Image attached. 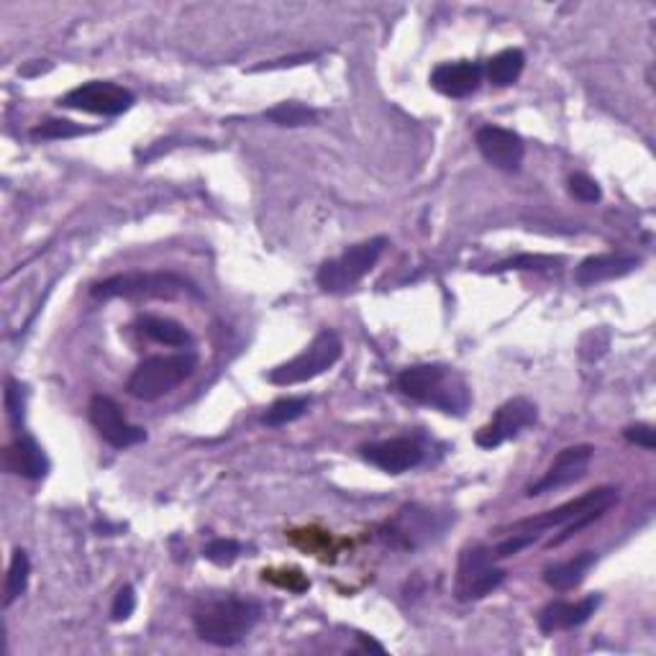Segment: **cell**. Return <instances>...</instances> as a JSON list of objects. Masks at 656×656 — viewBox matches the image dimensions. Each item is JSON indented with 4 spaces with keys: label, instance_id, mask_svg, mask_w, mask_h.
Here are the masks:
<instances>
[{
    "label": "cell",
    "instance_id": "6da1fadb",
    "mask_svg": "<svg viewBox=\"0 0 656 656\" xmlns=\"http://www.w3.org/2000/svg\"><path fill=\"white\" fill-rule=\"evenodd\" d=\"M259 618L262 605L252 597L239 595L216 597L193 610L195 633L216 646H236L239 641L246 639V633H252Z\"/></svg>",
    "mask_w": 656,
    "mask_h": 656
},
{
    "label": "cell",
    "instance_id": "7a4b0ae2",
    "mask_svg": "<svg viewBox=\"0 0 656 656\" xmlns=\"http://www.w3.org/2000/svg\"><path fill=\"white\" fill-rule=\"evenodd\" d=\"M400 390L415 403L432 405L441 413L462 415L472 403L464 377L441 364H415L398 377Z\"/></svg>",
    "mask_w": 656,
    "mask_h": 656
},
{
    "label": "cell",
    "instance_id": "3957f363",
    "mask_svg": "<svg viewBox=\"0 0 656 656\" xmlns=\"http://www.w3.org/2000/svg\"><path fill=\"white\" fill-rule=\"evenodd\" d=\"M193 354H159L144 360L131 372L126 390L136 400H157L172 392L195 372Z\"/></svg>",
    "mask_w": 656,
    "mask_h": 656
},
{
    "label": "cell",
    "instance_id": "277c9868",
    "mask_svg": "<svg viewBox=\"0 0 656 656\" xmlns=\"http://www.w3.org/2000/svg\"><path fill=\"white\" fill-rule=\"evenodd\" d=\"M96 297H129V301H142V297H182V295H198L185 277L172 272H129L116 275L108 280L98 282L93 288Z\"/></svg>",
    "mask_w": 656,
    "mask_h": 656
},
{
    "label": "cell",
    "instance_id": "5b68a950",
    "mask_svg": "<svg viewBox=\"0 0 656 656\" xmlns=\"http://www.w3.org/2000/svg\"><path fill=\"white\" fill-rule=\"evenodd\" d=\"M341 352H344V344H341L339 333L326 328V331H320L295 360L280 364V367L269 372L267 380L272 385H280V388L316 380V377L324 375V372L331 369L333 364L341 360Z\"/></svg>",
    "mask_w": 656,
    "mask_h": 656
},
{
    "label": "cell",
    "instance_id": "8992f818",
    "mask_svg": "<svg viewBox=\"0 0 656 656\" xmlns=\"http://www.w3.org/2000/svg\"><path fill=\"white\" fill-rule=\"evenodd\" d=\"M385 246H388V239L377 236L369 239V242H362L347 250L341 257L328 259L320 265L318 269V286L326 290V293H344V290L354 288L356 282H362L372 269H375L377 262H380Z\"/></svg>",
    "mask_w": 656,
    "mask_h": 656
},
{
    "label": "cell",
    "instance_id": "52a82bcc",
    "mask_svg": "<svg viewBox=\"0 0 656 656\" xmlns=\"http://www.w3.org/2000/svg\"><path fill=\"white\" fill-rule=\"evenodd\" d=\"M618 502V490L616 487H597V490H590L585 495H580L578 500L564 502V506L546 510V513H538L534 519L519 521L513 526H508L506 531L515 534V531H534V534H542V531L549 529H559V526H570L572 521L585 519V515H605L610 508Z\"/></svg>",
    "mask_w": 656,
    "mask_h": 656
},
{
    "label": "cell",
    "instance_id": "ba28073f",
    "mask_svg": "<svg viewBox=\"0 0 656 656\" xmlns=\"http://www.w3.org/2000/svg\"><path fill=\"white\" fill-rule=\"evenodd\" d=\"M506 582V570L495 567L490 546H470L462 551L457 567V597L459 600H483L495 587Z\"/></svg>",
    "mask_w": 656,
    "mask_h": 656
},
{
    "label": "cell",
    "instance_id": "9c48e42d",
    "mask_svg": "<svg viewBox=\"0 0 656 656\" xmlns=\"http://www.w3.org/2000/svg\"><path fill=\"white\" fill-rule=\"evenodd\" d=\"M62 106L72 108V111H85L96 116H121L134 106V96L121 85L93 80V83H85L75 87V90H70L68 96L62 98Z\"/></svg>",
    "mask_w": 656,
    "mask_h": 656
},
{
    "label": "cell",
    "instance_id": "30bf717a",
    "mask_svg": "<svg viewBox=\"0 0 656 656\" xmlns=\"http://www.w3.org/2000/svg\"><path fill=\"white\" fill-rule=\"evenodd\" d=\"M536 424V405L526 398H513L498 408L490 424L483 426L475 436L477 447L498 449L500 444L515 439L521 432Z\"/></svg>",
    "mask_w": 656,
    "mask_h": 656
},
{
    "label": "cell",
    "instance_id": "8fae6325",
    "mask_svg": "<svg viewBox=\"0 0 656 656\" xmlns=\"http://www.w3.org/2000/svg\"><path fill=\"white\" fill-rule=\"evenodd\" d=\"M90 424L96 426V432L106 444H111L113 449H129L136 447L147 439L144 428L129 424L126 415L119 408V403L106 396H96L90 400Z\"/></svg>",
    "mask_w": 656,
    "mask_h": 656
},
{
    "label": "cell",
    "instance_id": "7c38bea8",
    "mask_svg": "<svg viewBox=\"0 0 656 656\" xmlns=\"http://www.w3.org/2000/svg\"><path fill=\"white\" fill-rule=\"evenodd\" d=\"M595 449L590 444H578V447L561 449L557 459H554L546 475L529 487V498H538V495L561 490V487L578 483L587 475V466L593 462Z\"/></svg>",
    "mask_w": 656,
    "mask_h": 656
},
{
    "label": "cell",
    "instance_id": "4fadbf2b",
    "mask_svg": "<svg viewBox=\"0 0 656 656\" xmlns=\"http://www.w3.org/2000/svg\"><path fill=\"white\" fill-rule=\"evenodd\" d=\"M475 144L487 162L495 170L502 172H519L526 147H523V138L515 131L502 129V126H483L475 134Z\"/></svg>",
    "mask_w": 656,
    "mask_h": 656
},
{
    "label": "cell",
    "instance_id": "5bb4252c",
    "mask_svg": "<svg viewBox=\"0 0 656 656\" xmlns=\"http://www.w3.org/2000/svg\"><path fill=\"white\" fill-rule=\"evenodd\" d=\"M362 457L388 475H403L424 462V449L413 439H388L362 447Z\"/></svg>",
    "mask_w": 656,
    "mask_h": 656
},
{
    "label": "cell",
    "instance_id": "9a60e30c",
    "mask_svg": "<svg viewBox=\"0 0 656 656\" xmlns=\"http://www.w3.org/2000/svg\"><path fill=\"white\" fill-rule=\"evenodd\" d=\"M441 531L444 523H436V513L418 506L403 508L392 523H388V538H392L398 546H405V549L432 542Z\"/></svg>",
    "mask_w": 656,
    "mask_h": 656
},
{
    "label": "cell",
    "instance_id": "2e32d148",
    "mask_svg": "<svg viewBox=\"0 0 656 656\" xmlns=\"http://www.w3.org/2000/svg\"><path fill=\"white\" fill-rule=\"evenodd\" d=\"M597 605H600V597L597 595H587L585 600L578 603H567V600H557L549 603L538 616V631L546 633H557V631H570L578 629L585 621H590V616H595Z\"/></svg>",
    "mask_w": 656,
    "mask_h": 656
},
{
    "label": "cell",
    "instance_id": "e0dca14e",
    "mask_svg": "<svg viewBox=\"0 0 656 656\" xmlns=\"http://www.w3.org/2000/svg\"><path fill=\"white\" fill-rule=\"evenodd\" d=\"M483 83V64L477 62H449L432 72V85L449 98H466Z\"/></svg>",
    "mask_w": 656,
    "mask_h": 656
},
{
    "label": "cell",
    "instance_id": "ac0fdd59",
    "mask_svg": "<svg viewBox=\"0 0 656 656\" xmlns=\"http://www.w3.org/2000/svg\"><path fill=\"white\" fill-rule=\"evenodd\" d=\"M639 265L641 259L633 257V254H597V257L585 259L574 269V280L580 286H597V282L618 280V277L631 275Z\"/></svg>",
    "mask_w": 656,
    "mask_h": 656
},
{
    "label": "cell",
    "instance_id": "d6986e66",
    "mask_svg": "<svg viewBox=\"0 0 656 656\" xmlns=\"http://www.w3.org/2000/svg\"><path fill=\"white\" fill-rule=\"evenodd\" d=\"M5 466L26 479H41L49 472V459L34 439H19L5 449Z\"/></svg>",
    "mask_w": 656,
    "mask_h": 656
},
{
    "label": "cell",
    "instance_id": "ffe728a7",
    "mask_svg": "<svg viewBox=\"0 0 656 656\" xmlns=\"http://www.w3.org/2000/svg\"><path fill=\"white\" fill-rule=\"evenodd\" d=\"M595 559H597L595 551H582V554H578V557L559 561V564H554L544 572V582L551 590H557V593L574 590L582 580H585V574L593 570Z\"/></svg>",
    "mask_w": 656,
    "mask_h": 656
},
{
    "label": "cell",
    "instance_id": "44dd1931",
    "mask_svg": "<svg viewBox=\"0 0 656 656\" xmlns=\"http://www.w3.org/2000/svg\"><path fill=\"white\" fill-rule=\"evenodd\" d=\"M523 68H526V54L521 49H502V52L487 60L485 72L495 87H508L519 83Z\"/></svg>",
    "mask_w": 656,
    "mask_h": 656
},
{
    "label": "cell",
    "instance_id": "7402d4cb",
    "mask_svg": "<svg viewBox=\"0 0 656 656\" xmlns=\"http://www.w3.org/2000/svg\"><path fill=\"white\" fill-rule=\"evenodd\" d=\"M138 326H142V331L147 333L149 339H155L159 344H167V347H187L193 341L191 333H187V328L180 326L178 320L172 318L144 316Z\"/></svg>",
    "mask_w": 656,
    "mask_h": 656
},
{
    "label": "cell",
    "instance_id": "603a6c76",
    "mask_svg": "<svg viewBox=\"0 0 656 656\" xmlns=\"http://www.w3.org/2000/svg\"><path fill=\"white\" fill-rule=\"evenodd\" d=\"M28 574H32V561H28L24 549H16L13 551L11 564H9V578H5V597H3L5 608L16 603L19 597L26 593Z\"/></svg>",
    "mask_w": 656,
    "mask_h": 656
},
{
    "label": "cell",
    "instance_id": "cb8c5ba5",
    "mask_svg": "<svg viewBox=\"0 0 656 656\" xmlns=\"http://www.w3.org/2000/svg\"><path fill=\"white\" fill-rule=\"evenodd\" d=\"M265 119L277 123V126L297 129V126H311V123H316V111L303 104H295V100H288V104H277L275 108H269Z\"/></svg>",
    "mask_w": 656,
    "mask_h": 656
},
{
    "label": "cell",
    "instance_id": "d4e9b609",
    "mask_svg": "<svg viewBox=\"0 0 656 656\" xmlns=\"http://www.w3.org/2000/svg\"><path fill=\"white\" fill-rule=\"evenodd\" d=\"M308 405H311L308 398H282V400H277V403L267 411L265 424L267 426L293 424V421H297L301 415H305Z\"/></svg>",
    "mask_w": 656,
    "mask_h": 656
},
{
    "label": "cell",
    "instance_id": "484cf974",
    "mask_svg": "<svg viewBox=\"0 0 656 656\" xmlns=\"http://www.w3.org/2000/svg\"><path fill=\"white\" fill-rule=\"evenodd\" d=\"M239 554H242V544L233 542V538H214V542L203 549V557L218 567L233 564V561L239 559Z\"/></svg>",
    "mask_w": 656,
    "mask_h": 656
},
{
    "label": "cell",
    "instance_id": "4316f807",
    "mask_svg": "<svg viewBox=\"0 0 656 656\" xmlns=\"http://www.w3.org/2000/svg\"><path fill=\"white\" fill-rule=\"evenodd\" d=\"M538 536L542 534H534V531H515V534H510L506 542H500L498 546H493L490 554L495 561L500 559H508V557H515V554H521L526 546L536 544Z\"/></svg>",
    "mask_w": 656,
    "mask_h": 656
},
{
    "label": "cell",
    "instance_id": "83f0119b",
    "mask_svg": "<svg viewBox=\"0 0 656 656\" xmlns=\"http://www.w3.org/2000/svg\"><path fill=\"white\" fill-rule=\"evenodd\" d=\"M83 134H87L85 126H80V123H72V121H64V119L47 121L32 131L34 138H75Z\"/></svg>",
    "mask_w": 656,
    "mask_h": 656
},
{
    "label": "cell",
    "instance_id": "f1b7e54d",
    "mask_svg": "<svg viewBox=\"0 0 656 656\" xmlns=\"http://www.w3.org/2000/svg\"><path fill=\"white\" fill-rule=\"evenodd\" d=\"M561 265L559 257H546V254H521V257L502 262L495 267V272H506V269H554Z\"/></svg>",
    "mask_w": 656,
    "mask_h": 656
},
{
    "label": "cell",
    "instance_id": "f546056e",
    "mask_svg": "<svg viewBox=\"0 0 656 656\" xmlns=\"http://www.w3.org/2000/svg\"><path fill=\"white\" fill-rule=\"evenodd\" d=\"M570 193L572 198H578L580 203H597L603 198V191L600 185L593 178H587V174H572L570 178Z\"/></svg>",
    "mask_w": 656,
    "mask_h": 656
},
{
    "label": "cell",
    "instance_id": "4dcf8cb0",
    "mask_svg": "<svg viewBox=\"0 0 656 656\" xmlns=\"http://www.w3.org/2000/svg\"><path fill=\"white\" fill-rule=\"evenodd\" d=\"M136 610V595H134V587H121L119 593H116V600H113V608H111V616L113 621H129L131 616H134Z\"/></svg>",
    "mask_w": 656,
    "mask_h": 656
},
{
    "label": "cell",
    "instance_id": "1f68e13d",
    "mask_svg": "<svg viewBox=\"0 0 656 656\" xmlns=\"http://www.w3.org/2000/svg\"><path fill=\"white\" fill-rule=\"evenodd\" d=\"M5 411H9V418L16 426L24 421V396H21V388L13 380L5 385Z\"/></svg>",
    "mask_w": 656,
    "mask_h": 656
},
{
    "label": "cell",
    "instance_id": "d6a6232c",
    "mask_svg": "<svg viewBox=\"0 0 656 656\" xmlns=\"http://www.w3.org/2000/svg\"><path fill=\"white\" fill-rule=\"evenodd\" d=\"M623 436H625V441L636 444V447H644V449H648V451H654V449H656V434H654V428H652V426H646V424L629 426V428H625V432H623Z\"/></svg>",
    "mask_w": 656,
    "mask_h": 656
},
{
    "label": "cell",
    "instance_id": "836d02e7",
    "mask_svg": "<svg viewBox=\"0 0 656 656\" xmlns=\"http://www.w3.org/2000/svg\"><path fill=\"white\" fill-rule=\"evenodd\" d=\"M356 639H360V641H362V646H364V648H372V652H377V654H385V648H382L380 644H377V641H372V639H367V636H356Z\"/></svg>",
    "mask_w": 656,
    "mask_h": 656
}]
</instances>
